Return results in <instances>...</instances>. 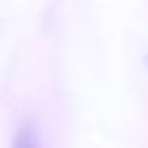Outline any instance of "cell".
Here are the masks:
<instances>
[{"label": "cell", "mask_w": 148, "mask_h": 148, "mask_svg": "<svg viewBox=\"0 0 148 148\" xmlns=\"http://www.w3.org/2000/svg\"><path fill=\"white\" fill-rule=\"evenodd\" d=\"M12 148H39L37 132H35V127H32L30 123L21 125V130H18V132H16V136H14Z\"/></svg>", "instance_id": "6da1fadb"}]
</instances>
